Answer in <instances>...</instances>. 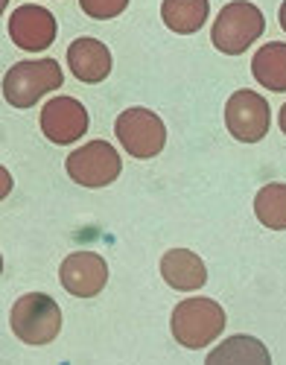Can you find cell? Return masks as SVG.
<instances>
[{"mask_svg":"<svg viewBox=\"0 0 286 365\" xmlns=\"http://www.w3.org/2000/svg\"><path fill=\"white\" fill-rule=\"evenodd\" d=\"M170 327H173L175 342L199 351L222 336V330H225V310L213 298H199V295L184 298L175 304Z\"/></svg>","mask_w":286,"mask_h":365,"instance_id":"6da1fadb","label":"cell"},{"mask_svg":"<svg viewBox=\"0 0 286 365\" xmlns=\"http://www.w3.org/2000/svg\"><path fill=\"white\" fill-rule=\"evenodd\" d=\"M263 29H266V18L257 6L248 4V0H231L216 15L210 38L219 53L240 56L263 36Z\"/></svg>","mask_w":286,"mask_h":365,"instance_id":"7a4b0ae2","label":"cell"},{"mask_svg":"<svg viewBox=\"0 0 286 365\" xmlns=\"http://www.w3.org/2000/svg\"><path fill=\"white\" fill-rule=\"evenodd\" d=\"M65 82L56 58H33V62H18L4 76V97L12 108L36 106L44 94L56 91Z\"/></svg>","mask_w":286,"mask_h":365,"instance_id":"3957f363","label":"cell"},{"mask_svg":"<svg viewBox=\"0 0 286 365\" xmlns=\"http://www.w3.org/2000/svg\"><path fill=\"white\" fill-rule=\"evenodd\" d=\"M12 333L26 345H50L61 330V310L58 304L44 292L21 295L9 310Z\"/></svg>","mask_w":286,"mask_h":365,"instance_id":"277c9868","label":"cell"},{"mask_svg":"<svg viewBox=\"0 0 286 365\" xmlns=\"http://www.w3.org/2000/svg\"><path fill=\"white\" fill-rule=\"evenodd\" d=\"M114 135L132 158H155L167 143L164 120L149 108H126L114 120Z\"/></svg>","mask_w":286,"mask_h":365,"instance_id":"5b68a950","label":"cell"},{"mask_svg":"<svg viewBox=\"0 0 286 365\" xmlns=\"http://www.w3.org/2000/svg\"><path fill=\"white\" fill-rule=\"evenodd\" d=\"M68 175L82 187H106L120 175L123 161L117 149L106 140H88L79 149H73L65 161Z\"/></svg>","mask_w":286,"mask_h":365,"instance_id":"8992f818","label":"cell"},{"mask_svg":"<svg viewBox=\"0 0 286 365\" xmlns=\"http://www.w3.org/2000/svg\"><path fill=\"white\" fill-rule=\"evenodd\" d=\"M272 123L269 103L257 91H237L225 103V126L228 132L242 143H257L266 138Z\"/></svg>","mask_w":286,"mask_h":365,"instance_id":"52a82bcc","label":"cell"},{"mask_svg":"<svg viewBox=\"0 0 286 365\" xmlns=\"http://www.w3.org/2000/svg\"><path fill=\"white\" fill-rule=\"evenodd\" d=\"M58 278L73 298H93L106 289L108 266L97 252H73L61 260Z\"/></svg>","mask_w":286,"mask_h":365,"instance_id":"ba28073f","label":"cell"},{"mask_svg":"<svg viewBox=\"0 0 286 365\" xmlns=\"http://www.w3.org/2000/svg\"><path fill=\"white\" fill-rule=\"evenodd\" d=\"M41 132L58 146L76 143L88 132V108L73 97H53L41 108Z\"/></svg>","mask_w":286,"mask_h":365,"instance_id":"9c48e42d","label":"cell"},{"mask_svg":"<svg viewBox=\"0 0 286 365\" xmlns=\"http://www.w3.org/2000/svg\"><path fill=\"white\" fill-rule=\"evenodd\" d=\"M9 38L26 53H41L56 41V18L41 6H18L9 18Z\"/></svg>","mask_w":286,"mask_h":365,"instance_id":"30bf717a","label":"cell"},{"mask_svg":"<svg viewBox=\"0 0 286 365\" xmlns=\"http://www.w3.org/2000/svg\"><path fill=\"white\" fill-rule=\"evenodd\" d=\"M68 65L79 82L97 85L111 73V53L97 38H76L68 47Z\"/></svg>","mask_w":286,"mask_h":365,"instance_id":"8fae6325","label":"cell"},{"mask_svg":"<svg viewBox=\"0 0 286 365\" xmlns=\"http://www.w3.org/2000/svg\"><path fill=\"white\" fill-rule=\"evenodd\" d=\"M161 275L164 281L178 289V292H193L202 289L208 281V269L202 263V257L190 249H170L161 257Z\"/></svg>","mask_w":286,"mask_h":365,"instance_id":"7c38bea8","label":"cell"},{"mask_svg":"<svg viewBox=\"0 0 286 365\" xmlns=\"http://www.w3.org/2000/svg\"><path fill=\"white\" fill-rule=\"evenodd\" d=\"M205 365H272V356L260 339L237 333V336H228L225 342H219L208 354Z\"/></svg>","mask_w":286,"mask_h":365,"instance_id":"4fadbf2b","label":"cell"},{"mask_svg":"<svg viewBox=\"0 0 286 365\" xmlns=\"http://www.w3.org/2000/svg\"><path fill=\"white\" fill-rule=\"evenodd\" d=\"M251 73L269 91H286V44L269 41L251 58Z\"/></svg>","mask_w":286,"mask_h":365,"instance_id":"5bb4252c","label":"cell"},{"mask_svg":"<svg viewBox=\"0 0 286 365\" xmlns=\"http://www.w3.org/2000/svg\"><path fill=\"white\" fill-rule=\"evenodd\" d=\"M210 12L208 0H164L161 4V18L164 24L178 36H193L205 26Z\"/></svg>","mask_w":286,"mask_h":365,"instance_id":"9a60e30c","label":"cell"},{"mask_svg":"<svg viewBox=\"0 0 286 365\" xmlns=\"http://www.w3.org/2000/svg\"><path fill=\"white\" fill-rule=\"evenodd\" d=\"M254 214L266 228L286 231V185L275 181V185L260 187L257 199H254Z\"/></svg>","mask_w":286,"mask_h":365,"instance_id":"2e32d148","label":"cell"},{"mask_svg":"<svg viewBox=\"0 0 286 365\" xmlns=\"http://www.w3.org/2000/svg\"><path fill=\"white\" fill-rule=\"evenodd\" d=\"M79 6H82V12L91 15V18L108 21V18L123 15V9L129 6V0H79Z\"/></svg>","mask_w":286,"mask_h":365,"instance_id":"e0dca14e","label":"cell"},{"mask_svg":"<svg viewBox=\"0 0 286 365\" xmlns=\"http://www.w3.org/2000/svg\"><path fill=\"white\" fill-rule=\"evenodd\" d=\"M277 120H280V129H283V135H286V106L280 108V117H277Z\"/></svg>","mask_w":286,"mask_h":365,"instance_id":"ac0fdd59","label":"cell"},{"mask_svg":"<svg viewBox=\"0 0 286 365\" xmlns=\"http://www.w3.org/2000/svg\"><path fill=\"white\" fill-rule=\"evenodd\" d=\"M280 26H283V33H286V0H283V6H280Z\"/></svg>","mask_w":286,"mask_h":365,"instance_id":"d6986e66","label":"cell"}]
</instances>
